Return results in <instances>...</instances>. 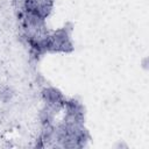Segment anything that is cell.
Returning <instances> with one entry per match:
<instances>
[{
  "label": "cell",
  "instance_id": "6da1fadb",
  "mask_svg": "<svg viewBox=\"0 0 149 149\" xmlns=\"http://www.w3.org/2000/svg\"><path fill=\"white\" fill-rule=\"evenodd\" d=\"M12 97V93H10V90L9 88H3L0 91V99L3 100V101H7L9 100Z\"/></svg>",
  "mask_w": 149,
  "mask_h": 149
}]
</instances>
